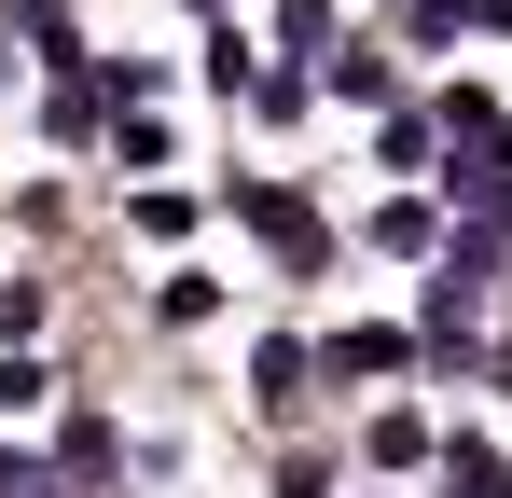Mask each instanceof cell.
I'll return each mask as SVG.
<instances>
[{"label":"cell","mask_w":512,"mask_h":498,"mask_svg":"<svg viewBox=\"0 0 512 498\" xmlns=\"http://www.w3.org/2000/svg\"><path fill=\"white\" fill-rule=\"evenodd\" d=\"M56 402V374H42V360H0V415H42Z\"/></svg>","instance_id":"5b68a950"},{"label":"cell","mask_w":512,"mask_h":498,"mask_svg":"<svg viewBox=\"0 0 512 498\" xmlns=\"http://www.w3.org/2000/svg\"><path fill=\"white\" fill-rule=\"evenodd\" d=\"M305 374H319V360H305V346H250V388H263V402H277V415L305 402Z\"/></svg>","instance_id":"7a4b0ae2"},{"label":"cell","mask_w":512,"mask_h":498,"mask_svg":"<svg viewBox=\"0 0 512 498\" xmlns=\"http://www.w3.org/2000/svg\"><path fill=\"white\" fill-rule=\"evenodd\" d=\"M319 360H333V374H402V332H333Z\"/></svg>","instance_id":"3957f363"},{"label":"cell","mask_w":512,"mask_h":498,"mask_svg":"<svg viewBox=\"0 0 512 498\" xmlns=\"http://www.w3.org/2000/svg\"><path fill=\"white\" fill-rule=\"evenodd\" d=\"M0 498H56V471L42 457H0Z\"/></svg>","instance_id":"52a82bcc"},{"label":"cell","mask_w":512,"mask_h":498,"mask_svg":"<svg viewBox=\"0 0 512 498\" xmlns=\"http://www.w3.org/2000/svg\"><path fill=\"white\" fill-rule=\"evenodd\" d=\"M14 28H28L42 56H70V0H14Z\"/></svg>","instance_id":"8992f818"},{"label":"cell","mask_w":512,"mask_h":498,"mask_svg":"<svg viewBox=\"0 0 512 498\" xmlns=\"http://www.w3.org/2000/svg\"><path fill=\"white\" fill-rule=\"evenodd\" d=\"M319 97H360V111H374V97H388V56H333V70H319Z\"/></svg>","instance_id":"277c9868"},{"label":"cell","mask_w":512,"mask_h":498,"mask_svg":"<svg viewBox=\"0 0 512 498\" xmlns=\"http://www.w3.org/2000/svg\"><path fill=\"white\" fill-rule=\"evenodd\" d=\"M499 388H512V346H499Z\"/></svg>","instance_id":"ba28073f"},{"label":"cell","mask_w":512,"mask_h":498,"mask_svg":"<svg viewBox=\"0 0 512 498\" xmlns=\"http://www.w3.org/2000/svg\"><path fill=\"white\" fill-rule=\"evenodd\" d=\"M236 222H250V236H277V263H291V277H319V263H333L319 208H305L291 180H236Z\"/></svg>","instance_id":"6da1fadb"}]
</instances>
